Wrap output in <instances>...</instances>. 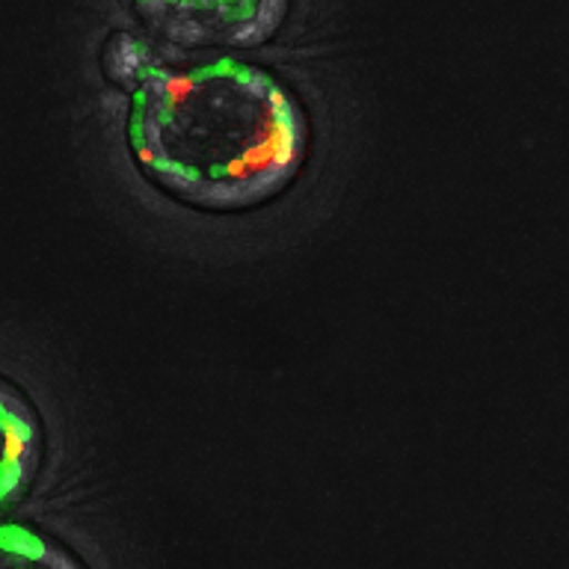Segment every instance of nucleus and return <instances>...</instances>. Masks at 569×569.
Masks as SVG:
<instances>
[{
	"mask_svg": "<svg viewBox=\"0 0 569 569\" xmlns=\"http://www.w3.org/2000/svg\"><path fill=\"white\" fill-rule=\"evenodd\" d=\"M0 569H87V563L33 525L0 522Z\"/></svg>",
	"mask_w": 569,
	"mask_h": 569,
	"instance_id": "4",
	"label": "nucleus"
},
{
	"mask_svg": "<svg viewBox=\"0 0 569 569\" xmlns=\"http://www.w3.org/2000/svg\"><path fill=\"white\" fill-rule=\"evenodd\" d=\"M291 0H133L151 33L178 48H258L284 24Z\"/></svg>",
	"mask_w": 569,
	"mask_h": 569,
	"instance_id": "2",
	"label": "nucleus"
},
{
	"mask_svg": "<svg viewBox=\"0 0 569 569\" xmlns=\"http://www.w3.org/2000/svg\"><path fill=\"white\" fill-rule=\"evenodd\" d=\"M128 149L151 184L199 211H249L284 193L311 149L291 87L261 66L149 62L128 113Z\"/></svg>",
	"mask_w": 569,
	"mask_h": 569,
	"instance_id": "1",
	"label": "nucleus"
},
{
	"mask_svg": "<svg viewBox=\"0 0 569 569\" xmlns=\"http://www.w3.org/2000/svg\"><path fill=\"white\" fill-rule=\"evenodd\" d=\"M44 430L39 409L16 382L0 377V507L18 505L42 469Z\"/></svg>",
	"mask_w": 569,
	"mask_h": 569,
	"instance_id": "3",
	"label": "nucleus"
}]
</instances>
